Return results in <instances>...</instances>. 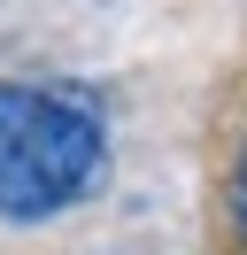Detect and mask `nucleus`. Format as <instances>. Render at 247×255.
I'll return each instance as SVG.
<instances>
[{
    "label": "nucleus",
    "instance_id": "obj_2",
    "mask_svg": "<svg viewBox=\"0 0 247 255\" xmlns=\"http://www.w3.org/2000/svg\"><path fill=\"white\" fill-rule=\"evenodd\" d=\"M232 217H240V240H247V155H240V170H232Z\"/></svg>",
    "mask_w": 247,
    "mask_h": 255
},
{
    "label": "nucleus",
    "instance_id": "obj_1",
    "mask_svg": "<svg viewBox=\"0 0 247 255\" xmlns=\"http://www.w3.org/2000/svg\"><path fill=\"white\" fill-rule=\"evenodd\" d=\"M108 170V116L85 85L0 78V217L46 224L77 209Z\"/></svg>",
    "mask_w": 247,
    "mask_h": 255
}]
</instances>
